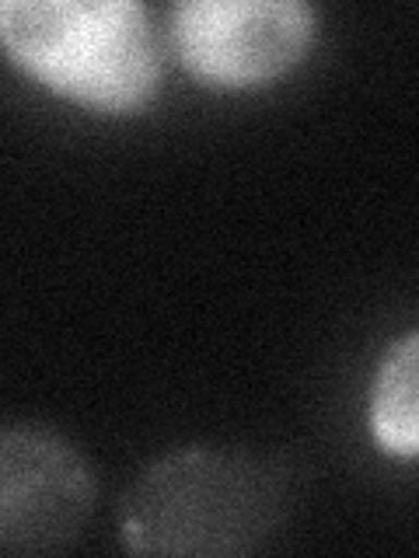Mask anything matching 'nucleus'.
<instances>
[{"mask_svg": "<svg viewBox=\"0 0 419 558\" xmlns=\"http://www.w3.org/2000/svg\"><path fill=\"white\" fill-rule=\"evenodd\" d=\"M297 482L287 461L249 447H182L147 464L119 502L136 555L241 558L287 527Z\"/></svg>", "mask_w": 419, "mask_h": 558, "instance_id": "1", "label": "nucleus"}, {"mask_svg": "<svg viewBox=\"0 0 419 558\" xmlns=\"http://www.w3.org/2000/svg\"><path fill=\"white\" fill-rule=\"evenodd\" d=\"M0 39L17 66L95 109H136L161 77V39L136 0H4Z\"/></svg>", "mask_w": 419, "mask_h": 558, "instance_id": "2", "label": "nucleus"}, {"mask_svg": "<svg viewBox=\"0 0 419 558\" xmlns=\"http://www.w3.org/2000/svg\"><path fill=\"white\" fill-rule=\"evenodd\" d=\"M98 502V478L67 436L43 426L0 433V548L52 555L70 548Z\"/></svg>", "mask_w": 419, "mask_h": 558, "instance_id": "3", "label": "nucleus"}, {"mask_svg": "<svg viewBox=\"0 0 419 558\" xmlns=\"http://www.w3.org/2000/svg\"><path fill=\"white\" fill-rule=\"evenodd\" d=\"M319 11L304 0H185L171 11V46L189 74L220 87L273 81L304 57Z\"/></svg>", "mask_w": 419, "mask_h": 558, "instance_id": "4", "label": "nucleus"}, {"mask_svg": "<svg viewBox=\"0 0 419 558\" xmlns=\"http://www.w3.org/2000/svg\"><path fill=\"white\" fill-rule=\"evenodd\" d=\"M371 433L395 458H419V331L402 336L378 366Z\"/></svg>", "mask_w": 419, "mask_h": 558, "instance_id": "5", "label": "nucleus"}]
</instances>
